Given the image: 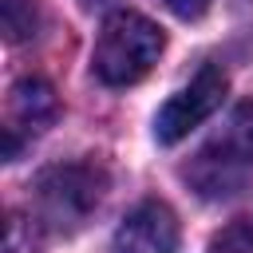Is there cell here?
<instances>
[{
	"label": "cell",
	"instance_id": "cell-2",
	"mask_svg": "<svg viewBox=\"0 0 253 253\" xmlns=\"http://www.w3.org/2000/svg\"><path fill=\"white\" fill-rule=\"evenodd\" d=\"M107 178L91 162H67V166H47L36 178V202L47 225L55 229H75L87 221V213L103 202Z\"/></svg>",
	"mask_w": 253,
	"mask_h": 253
},
{
	"label": "cell",
	"instance_id": "cell-5",
	"mask_svg": "<svg viewBox=\"0 0 253 253\" xmlns=\"http://www.w3.org/2000/svg\"><path fill=\"white\" fill-rule=\"evenodd\" d=\"M186 178L194 182V190H198L202 198H229V194L241 186L245 166L229 162V158H225L221 150H213V146H202V150L194 154V162L186 166Z\"/></svg>",
	"mask_w": 253,
	"mask_h": 253
},
{
	"label": "cell",
	"instance_id": "cell-6",
	"mask_svg": "<svg viewBox=\"0 0 253 253\" xmlns=\"http://www.w3.org/2000/svg\"><path fill=\"white\" fill-rule=\"evenodd\" d=\"M8 111H12V123H20L24 130H47L59 115V99L55 91L43 83V79H20L12 87V99H8Z\"/></svg>",
	"mask_w": 253,
	"mask_h": 253
},
{
	"label": "cell",
	"instance_id": "cell-9",
	"mask_svg": "<svg viewBox=\"0 0 253 253\" xmlns=\"http://www.w3.org/2000/svg\"><path fill=\"white\" fill-rule=\"evenodd\" d=\"M4 36L12 43L36 36V4L32 0H4Z\"/></svg>",
	"mask_w": 253,
	"mask_h": 253
},
{
	"label": "cell",
	"instance_id": "cell-4",
	"mask_svg": "<svg viewBox=\"0 0 253 253\" xmlns=\"http://www.w3.org/2000/svg\"><path fill=\"white\" fill-rule=\"evenodd\" d=\"M178 217L166 202H138L115 229V253H174Z\"/></svg>",
	"mask_w": 253,
	"mask_h": 253
},
{
	"label": "cell",
	"instance_id": "cell-10",
	"mask_svg": "<svg viewBox=\"0 0 253 253\" xmlns=\"http://www.w3.org/2000/svg\"><path fill=\"white\" fill-rule=\"evenodd\" d=\"M162 4H166L174 16H182V20H198L213 0H162Z\"/></svg>",
	"mask_w": 253,
	"mask_h": 253
},
{
	"label": "cell",
	"instance_id": "cell-8",
	"mask_svg": "<svg viewBox=\"0 0 253 253\" xmlns=\"http://www.w3.org/2000/svg\"><path fill=\"white\" fill-rule=\"evenodd\" d=\"M210 253H253V217H237L210 237Z\"/></svg>",
	"mask_w": 253,
	"mask_h": 253
},
{
	"label": "cell",
	"instance_id": "cell-1",
	"mask_svg": "<svg viewBox=\"0 0 253 253\" xmlns=\"http://www.w3.org/2000/svg\"><path fill=\"white\" fill-rule=\"evenodd\" d=\"M166 36L154 20H146L142 12H111L99 28L95 51H91V67L107 87H130L138 83L162 55Z\"/></svg>",
	"mask_w": 253,
	"mask_h": 253
},
{
	"label": "cell",
	"instance_id": "cell-7",
	"mask_svg": "<svg viewBox=\"0 0 253 253\" xmlns=\"http://www.w3.org/2000/svg\"><path fill=\"white\" fill-rule=\"evenodd\" d=\"M210 146L221 150L229 162H237V166H245V170L253 166V99H245V103H237V107L229 111L221 134H217Z\"/></svg>",
	"mask_w": 253,
	"mask_h": 253
},
{
	"label": "cell",
	"instance_id": "cell-3",
	"mask_svg": "<svg viewBox=\"0 0 253 253\" xmlns=\"http://www.w3.org/2000/svg\"><path fill=\"white\" fill-rule=\"evenodd\" d=\"M225 71L221 67H202L182 91H174L166 103H162V111H158V119H154V138L162 142V146H174V142H182L194 126H202L217 107H221V99H225Z\"/></svg>",
	"mask_w": 253,
	"mask_h": 253
}]
</instances>
